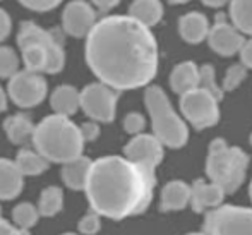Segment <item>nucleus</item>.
I'll return each instance as SVG.
<instances>
[{"label":"nucleus","instance_id":"obj_1","mask_svg":"<svg viewBox=\"0 0 252 235\" xmlns=\"http://www.w3.org/2000/svg\"><path fill=\"white\" fill-rule=\"evenodd\" d=\"M84 57L100 83L117 91L148 86L158 72V43L130 16H106L86 38Z\"/></svg>","mask_w":252,"mask_h":235},{"label":"nucleus","instance_id":"obj_2","mask_svg":"<svg viewBox=\"0 0 252 235\" xmlns=\"http://www.w3.org/2000/svg\"><path fill=\"white\" fill-rule=\"evenodd\" d=\"M155 170L130 162L126 156H101L94 160L86 184L90 208L110 220L141 215L153 201Z\"/></svg>","mask_w":252,"mask_h":235},{"label":"nucleus","instance_id":"obj_3","mask_svg":"<svg viewBox=\"0 0 252 235\" xmlns=\"http://www.w3.org/2000/svg\"><path fill=\"white\" fill-rule=\"evenodd\" d=\"M33 146L50 163H63L83 156L84 139L77 124L70 117L48 115L36 124L33 134Z\"/></svg>","mask_w":252,"mask_h":235},{"label":"nucleus","instance_id":"obj_4","mask_svg":"<svg viewBox=\"0 0 252 235\" xmlns=\"http://www.w3.org/2000/svg\"><path fill=\"white\" fill-rule=\"evenodd\" d=\"M17 47L24 69L40 74H59L65 66L62 38L33 21H23L17 33Z\"/></svg>","mask_w":252,"mask_h":235},{"label":"nucleus","instance_id":"obj_5","mask_svg":"<svg viewBox=\"0 0 252 235\" xmlns=\"http://www.w3.org/2000/svg\"><path fill=\"white\" fill-rule=\"evenodd\" d=\"M249 156L235 146H228L223 139H215L209 144L206 173L211 182L225 189L226 194L235 192L244 184Z\"/></svg>","mask_w":252,"mask_h":235},{"label":"nucleus","instance_id":"obj_6","mask_svg":"<svg viewBox=\"0 0 252 235\" xmlns=\"http://www.w3.org/2000/svg\"><path fill=\"white\" fill-rule=\"evenodd\" d=\"M144 103L150 112L153 134L168 148H182L189 139V129L172 108L168 96L159 86H150L144 93Z\"/></svg>","mask_w":252,"mask_h":235},{"label":"nucleus","instance_id":"obj_7","mask_svg":"<svg viewBox=\"0 0 252 235\" xmlns=\"http://www.w3.org/2000/svg\"><path fill=\"white\" fill-rule=\"evenodd\" d=\"M208 235H252V209L240 206H220L204 218Z\"/></svg>","mask_w":252,"mask_h":235},{"label":"nucleus","instance_id":"obj_8","mask_svg":"<svg viewBox=\"0 0 252 235\" xmlns=\"http://www.w3.org/2000/svg\"><path fill=\"white\" fill-rule=\"evenodd\" d=\"M119 91L103 83H91L81 90V110L100 124L113 122L117 113Z\"/></svg>","mask_w":252,"mask_h":235},{"label":"nucleus","instance_id":"obj_9","mask_svg":"<svg viewBox=\"0 0 252 235\" xmlns=\"http://www.w3.org/2000/svg\"><path fill=\"white\" fill-rule=\"evenodd\" d=\"M218 101L220 100L209 91L196 88L189 93L180 95V110L196 129H208L216 126L220 120Z\"/></svg>","mask_w":252,"mask_h":235},{"label":"nucleus","instance_id":"obj_10","mask_svg":"<svg viewBox=\"0 0 252 235\" xmlns=\"http://www.w3.org/2000/svg\"><path fill=\"white\" fill-rule=\"evenodd\" d=\"M7 93L10 101L19 108H33L38 106L48 93V84L43 74L23 69L9 79Z\"/></svg>","mask_w":252,"mask_h":235},{"label":"nucleus","instance_id":"obj_11","mask_svg":"<svg viewBox=\"0 0 252 235\" xmlns=\"http://www.w3.org/2000/svg\"><path fill=\"white\" fill-rule=\"evenodd\" d=\"M62 30L65 34L72 38H88L96 21L94 5L86 0H70L65 3L60 16Z\"/></svg>","mask_w":252,"mask_h":235},{"label":"nucleus","instance_id":"obj_12","mask_svg":"<svg viewBox=\"0 0 252 235\" xmlns=\"http://www.w3.org/2000/svg\"><path fill=\"white\" fill-rule=\"evenodd\" d=\"M124 156L155 170L163 160V142L155 134H137L126 144Z\"/></svg>","mask_w":252,"mask_h":235},{"label":"nucleus","instance_id":"obj_13","mask_svg":"<svg viewBox=\"0 0 252 235\" xmlns=\"http://www.w3.org/2000/svg\"><path fill=\"white\" fill-rule=\"evenodd\" d=\"M208 41L209 47L223 57H232L237 52H242L246 45V38L242 36V33L233 24L226 23L221 14H218L216 23L209 30Z\"/></svg>","mask_w":252,"mask_h":235},{"label":"nucleus","instance_id":"obj_14","mask_svg":"<svg viewBox=\"0 0 252 235\" xmlns=\"http://www.w3.org/2000/svg\"><path fill=\"white\" fill-rule=\"evenodd\" d=\"M192 194H190V206L196 213L213 211L220 208L225 199V189L215 182L196 180L192 184Z\"/></svg>","mask_w":252,"mask_h":235},{"label":"nucleus","instance_id":"obj_15","mask_svg":"<svg viewBox=\"0 0 252 235\" xmlns=\"http://www.w3.org/2000/svg\"><path fill=\"white\" fill-rule=\"evenodd\" d=\"M24 189V175L16 162L0 156V201L16 199Z\"/></svg>","mask_w":252,"mask_h":235},{"label":"nucleus","instance_id":"obj_16","mask_svg":"<svg viewBox=\"0 0 252 235\" xmlns=\"http://www.w3.org/2000/svg\"><path fill=\"white\" fill-rule=\"evenodd\" d=\"M91 167H93V162L84 155L76 160H70V162L63 163L62 170H60L62 182L70 191H84L88 179H90Z\"/></svg>","mask_w":252,"mask_h":235},{"label":"nucleus","instance_id":"obj_17","mask_svg":"<svg viewBox=\"0 0 252 235\" xmlns=\"http://www.w3.org/2000/svg\"><path fill=\"white\" fill-rule=\"evenodd\" d=\"M53 113L62 117H72L81 108V91L72 84H60L50 95Z\"/></svg>","mask_w":252,"mask_h":235},{"label":"nucleus","instance_id":"obj_18","mask_svg":"<svg viewBox=\"0 0 252 235\" xmlns=\"http://www.w3.org/2000/svg\"><path fill=\"white\" fill-rule=\"evenodd\" d=\"M3 133H5V137L9 139L12 144L16 146H24L26 142L33 141V134H34V126L31 122V119L24 113H14V115H9L2 124Z\"/></svg>","mask_w":252,"mask_h":235},{"label":"nucleus","instance_id":"obj_19","mask_svg":"<svg viewBox=\"0 0 252 235\" xmlns=\"http://www.w3.org/2000/svg\"><path fill=\"white\" fill-rule=\"evenodd\" d=\"M208 17L201 12H189L180 17L179 21V33L187 43H201L209 34Z\"/></svg>","mask_w":252,"mask_h":235},{"label":"nucleus","instance_id":"obj_20","mask_svg":"<svg viewBox=\"0 0 252 235\" xmlns=\"http://www.w3.org/2000/svg\"><path fill=\"white\" fill-rule=\"evenodd\" d=\"M190 194H192L190 186H187L182 180H172L163 187L159 208L161 211H177L186 208L190 202Z\"/></svg>","mask_w":252,"mask_h":235},{"label":"nucleus","instance_id":"obj_21","mask_svg":"<svg viewBox=\"0 0 252 235\" xmlns=\"http://www.w3.org/2000/svg\"><path fill=\"white\" fill-rule=\"evenodd\" d=\"M170 86L179 95H186L199 88V67L194 62H182L175 66L170 76Z\"/></svg>","mask_w":252,"mask_h":235},{"label":"nucleus","instance_id":"obj_22","mask_svg":"<svg viewBox=\"0 0 252 235\" xmlns=\"http://www.w3.org/2000/svg\"><path fill=\"white\" fill-rule=\"evenodd\" d=\"M14 162H16L17 168L21 170V173L24 177H38L47 172L48 167H50V162L45 156H41L36 149L28 148L19 149Z\"/></svg>","mask_w":252,"mask_h":235},{"label":"nucleus","instance_id":"obj_23","mask_svg":"<svg viewBox=\"0 0 252 235\" xmlns=\"http://www.w3.org/2000/svg\"><path fill=\"white\" fill-rule=\"evenodd\" d=\"M129 16L141 24L151 28L163 17V5L159 0H134L129 7Z\"/></svg>","mask_w":252,"mask_h":235},{"label":"nucleus","instance_id":"obj_24","mask_svg":"<svg viewBox=\"0 0 252 235\" xmlns=\"http://www.w3.org/2000/svg\"><path fill=\"white\" fill-rule=\"evenodd\" d=\"M63 208V191L59 186H48L41 191L40 199H38V209L40 215L45 218L59 215Z\"/></svg>","mask_w":252,"mask_h":235},{"label":"nucleus","instance_id":"obj_25","mask_svg":"<svg viewBox=\"0 0 252 235\" xmlns=\"http://www.w3.org/2000/svg\"><path fill=\"white\" fill-rule=\"evenodd\" d=\"M230 17L232 24L240 33L252 36V0H232Z\"/></svg>","mask_w":252,"mask_h":235},{"label":"nucleus","instance_id":"obj_26","mask_svg":"<svg viewBox=\"0 0 252 235\" xmlns=\"http://www.w3.org/2000/svg\"><path fill=\"white\" fill-rule=\"evenodd\" d=\"M40 209L33 202H19L12 209V222L17 229H33L40 220Z\"/></svg>","mask_w":252,"mask_h":235},{"label":"nucleus","instance_id":"obj_27","mask_svg":"<svg viewBox=\"0 0 252 235\" xmlns=\"http://www.w3.org/2000/svg\"><path fill=\"white\" fill-rule=\"evenodd\" d=\"M21 59L12 47H0V79H10L19 72Z\"/></svg>","mask_w":252,"mask_h":235},{"label":"nucleus","instance_id":"obj_28","mask_svg":"<svg viewBox=\"0 0 252 235\" xmlns=\"http://www.w3.org/2000/svg\"><path fill=\"white\" fill-rule=\"evenodd\" d=\"M199 88L209 91L211 95H215L218 100L223 98V90H220V86L216 84V77H215V69L209 64L199 67Z\"/></svg>","mask_w":252,"mask_h":235},{"label":"nucleus","instance_id":"obj_29","mask_svg":"<svg viewBox=\"0 0 252 235\" xmlns=\"http://www.w3.org/2000/svg\"><path fill=\"white\" fill-rule=\"evenodd\" d=\"M246 76H247V67L244 66L242 62L233 64V66L226 70V76H225V79H223V90L225 91L235 90L237 86L242 84V81L246 79Z\"/></svg>","mask_w":252,"mask_h":235},{"label":"nucleus","instance_id":"obj_30","mask_svg":"<svg viewBox=\"0 0 252 235\" xmlns=\"http://www.w3.org/2000/svg\"><path fill=\"white\" fill-rule=\"evenodd\" d=\"M101 229V216L96 211L90 209L83 218L77 222V230L83 235H96Z\"/></svg>","mask_w":252,"mask_h":235},{"label":"nucleus","instance_id":"obj_31","mask_svg":"<svg viewBox=\"0 0 252 235\" xmlns=\"http://www.w3.org/2000/svg\"><path fill=\"white\" fill-rule=\"evenodd\" d=\"M144 127H146V119L137 112L127 113L126 119H124V129H126L127 134H132V136L143 134Z\"/></svg>","mask_w":252,"mask_h":235},{"label":"nucleus","instance_id":"obj_32","mask_svg":"<svg viewBox=\"0 0 252 235\" xmlns=\"http://www.w3.org/2000/svg\"><path fill=\"white\" fill-rule=\"evenodd\" d=\"M17 2L33 12H48V10L57 9L63 0H17Z\"/></svg>","mask_w":252,"mask_h":235},{"label":"nucleus","instance_id":"obj_33","mask_svg":"<svg viewBox=\"0 0 252 235\" xmlns=\"http://www.w3.org/2000/svg\"><path fill=\"white\" fill-rule=\"evenodd\" d=\"M79 129L84 142H93L100 136V122H96V120H86V122L81 124Z\"/></svg>","mask_w":252,"mask_h":235},{"label":"nucleus","instance_id":"obj_34","mask_svg":"<svg viewBox=\"0 0 252 235\" xmlns=\"http://www.w3.org/2000/svg\"><path fill=\"white\" fill-rule=\"evenodd\" d=\"M10 31H12V19H10L5 9L0 7V43L9 36Z\"/></svg>","mask_w":252,"mask_h":235},{"label":"nucleus","instance_id":"obj_35","mask_svg":"<svg viewBox=\"0 0 252 235\" xmlns=\"http://www.w3.org/2000/svg\"><path fill=\"white\" fill-rule=\"evenodd\" d=\"M240 59H242V64L247 69H252V40L246 41L242 52H240Z\"/></svg>","mask_w":252,"mask_h":235},{"label":"nucleus","instance_id":"obj_36","mask_svg":"<svg viewBox=\"0 0 252 235\" xmlns=\"http://www.w3.org/2000/svg\"><path fill=\"white\" fill-rule=\"evenodd\" d=\"M120 2H122V0H91V3H93L98 10H101V12H106V10L113 9V7H117Z\"/></svg>","mask_w":252,"mask_h":235},{"label":"nucleus","instance_id":"obj_37","mask_svg":"<svg viewBox=\"0 0 252 235\" xmlns=\"http://www.w3.org/2000/svg\"><path fill=\"white\" fill-rule=\"evenodd\" d=\"M19 234V229L16 225H12L7 220H0V235H17Z\"/></svg>","mask_w":252,"mask_h":235},{"label":"nucleus","instance_id":"obj_38","mask_svg":"<svg viewBox=\"0 0 252 235\" xmlns=\"http://www.w3.org/2000/svg\"><path fill=\"white\" fill-rule=\"evenodd\" d=\"M9 93H7L5 90H3L2 86H0V113L5 112L7 110V105H9Z\"/></svg>","mask_w":252,"mask_h":235},{"label":"nucleus","instance_id":"obj_39","mask_svg":"<svg viewBox=\"0 0 252 235\" xmlns=\"http://www.w3.org/2000/svg\"><path fill=\"white\" fill-rule=\"evenodd\" d=\"M228 2H232V0H202V3L208 7H223Z\"/></svg>","mask_w":252,"mask_h":235},{"label":"nucleus","instance_id":"obj_40","mask_svg":"<svg viewBox=\"0 0 252 235\" xmlns=\"http://www.w3.org/2000/svg\"><path fill=\"white\" fill-rule=\"evenodd\" d=\"M172 5H182V3H187L189 0H168Z\"/></svg>","mask_w":252,"mask_h":235},{"label":"nucleus","instance_id":"obj_41","mask_svg":"<svg viewBox=\"0 0 252 235\" xmlns=\"http://www.w3.org/2000/svg\"><path fill=\"white\" fill-rule=\"evenodd\" d=\"M17 235H31V232L28 229H19V234Z\"/></svg>","mask_w":252,"mask_h":235},{"label":"nucleus","instance_id":"obj_42","mask_svg":"<svg viewBox=\"0 0 252 235\" xmlns=\"http://www.w3.org/2000/svg\"><path fill=\"white\" fill-rule=\"evenodd\" d=\"M187 235H208L206 232H196V234H187Z\"/></svg>","mask_w":252,"mask_h":235},{"label":"nucleus","instance_id":"obj_43","mask_svg":"<svg viewBox=\"0 0 252 235\" xmlns=\"http://www.w3.org/2000/svg\"><path fill=\"white\" fill-rule=\"evenodd\" d=\"M60 235H79V234H76V232H65V234H60Z\"/></svg>","mask_w":252,"mask_h":235},{"label":"nucleus","instance_id":"obj_44","mask_svg":"<svg viewBox=\"0 0 252 235\" xmlns=\"http://www.w3.org/2000/svg\"><path fill=\"white\" fill-rule=\"evenodd\" d=\"M249 196H251V201H252V182H251V187H249Z\"/></svg>","mask_w":252,"mask_h":235},{"label":"nucleus","instance_id":"obj_45","mask_svg":"<svg viewBox=\"0 0 252 235\" xmlns=\"http://www.w3.org/2000/svg\"><path fill=\"white\" fill-rule=\"evenodd\" d=\"M0 220H2V206H0Z\"/></svg>","mask_w":252,"mask_h":235},{"label":"nucleus","instance_id":"obj_46","mask_svg":"<svg viewBox=\"0 0 252 235\" xmlns=\"http://www.w3.org/2000/svg\"><path fill=\"white\" fill-rule=\"evenodd\" d=\"M251 142H252V136H251Z\"/></svg>","mask_w":252,"mask_h":235},{"label":"nucleus","instance_id":"obj_47","mask_svg":"<svg viewBox=\"0 0 252 235\" xmlns=\"http://www.w3.org/2000/svg\"><path fill=\"white\" fill-rule=\"evenodd\" d=\"M0 2H2V0H0Z\"/></svg>","mask_w":252,"mask_h":235}]
</instances>
